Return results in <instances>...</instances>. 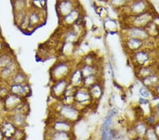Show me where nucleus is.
<instances>
[{"label":"nucleus","instance_id":"nucleus-1","mask_svg":"<svg viewBox=\"0 0 159 140\" xmlns=\"http://www.w3.org/2000/svg\"><path fill=\"white\" fill-rule=\"evenodd\" d=\"M52 108L50 112L55 117H51V119H63L74 124L83 118L84 111L74 105L65 104L58 101V103L52 104Z\"/></svg>","mask_w":159,"mask_h":140},{"label":"nucleus","instance_id":"nucleus-2","mask_svg":"<svg viewBox=\"0 0 159 140\" xmlns=\"http://www.w3.org/2000/svg\"><path fill=\"white\" fill-rule=\"evenodd\" d=\"M75 65L74 60L69 59H63L57 60L50 70V77L52 83L59 80L67 79L72 71L74 70Z\"/></svg>","mask_w":159,"mask_h":140},{"label":"nucleus","instance_id":"nucleus-3","mask_svg":"<svg viewBox=\"0 0 159 140\" xmlns=\"http://www.w3.org/2000/svg\"><path fill=\"white\" fill-rule=\"evenodd\" d=\"M155 15L153 10L136 16L120 18V25L121 29L129 27L146 28L153 21Z\"/></svg>","mask_w":159,"mask_h":140},{"label":"nucleus","instance_id":"nucleus-4","mask_svg":"<svg viewBox=\"0 0 159 140\" xmlns=\"http://www.w3.org/2000/svg\"><path fill=\"white\" fill-rule=\"evenodd\" d=\"M152 4L148 0H134L131 3L118 11L120 18L136 16L143 13L151 11Z\"/></svg>","mask_w":159,"mask_h":140},{"label":"nucleus","instance_id":"nucleus-5","mask_svg":"<svg viewBox=\"0 0 159 140\" xmlns=\"http://www.w3.org/2000/svg\"><path fill=\"white\" fill-rule=\"evenodd\" d=\"M128 55L131 65L134 69L153 65V56L152 50L149 47L143 48Z\"/></svg>","mask_w":159,"mask_h":140},{"label":"nucleus","instance_id":"nucleus-6","mask_svg":"<svg viewBox=\"0 0 159 140\" xmlns=\"http://www.w3.org/2000/svg\"><path fill=\"white\" fill-rule=\"evenodd\" d=\"M121 37V43L123 49L127 55L138 51L145 47H148L151 41H146L139 38H131V37Z\"/></svg>","mask_w":159,"mask_h":140},{"label":"nucleus","instance_id":"nucleus-7","mask_svg":"<svg viewBox=\"0 0 159 140\" xmlns=\"http://www.w3.org/2000/svg\"><path fill=\"white\" fill-rule=\"evenodd\" d=\"M84 16H85V11H84L83 7L79 4L68 14L59 19V21H60L61 27L69 28L76 24L81 19H84Z\"/></svg>","mask_w":159,"mask_h":140},{"label":"nucleus","instance_id":"nucleus-8","mask_svg":"<svg viewBox=\"0 0 159 140\" xmlns=\"http://www.w3.org/2000/svg\"><path fill=\"white\" fill-rule=\"evenodd\" d=\"M28 19H29V27L28 31L30 30H35L40 25L45 24L46 21L45 9H36L30 7L28 11Z\"/></svg>","mask_w":159,"mask_h":140},{"label":"nucleus","instance_id":"nucleus-9","mask_svg":"<svg viewBox=\"0 0 159 140\" xmlns=\"http://www.w3.org/2000/svg\"><path fill=\"white\" fill-rule=\"evenodd\" d=\"M120 36L131 37L139 38L146 41H151V36L148 34L145 28L129 27L121 29L120 30Z\"/></svg>","mask_w":159,"mask_h":140},{"label":"nucleus","instance_id":"nucleus-10","mask_svg":"<svg viewBox=\"0 0 159 140\" xmlns=\"http://www.w3.org/2000/svg\"><path fill=\"white\" fill-rule=\"evenodd\" d=\"M79 4V0H57L56 11L59 19L68 14Z\"/></svg>","mask_w":159,"mask_h":140},{"label":"nucleus","instance_id":"nucleus-11","mask_svg":"<svg viewBox=\"0 0 159 140\" xmlns=\"http://www.w3.org/2000/svg\"><path fill=\"white\" fill-rule=\"evenodd\" d=\"M69 85H70V83H69L68 78L52 83V85L50 87L51 96L56 100L61 101Z\"/></svg>","mask_w":159,"mask_h":140},{"label":"nucleus","instance_id":"nucleus-12","mask_svg":"<svg viewBox=\"0 0 159 140\" xmlns=\"http://www.w3.org/2000/svg\"><path fill=\"white\" fill-rule=\"evenodd\" d=\"M74 124L63 119H50L48 123V128L56 131L73 132Z\"/></svg>","mask_w":159,"mask_h":140},{"label":"nucleus","instance_id":"nucleus-13","mask_svg":"<svg viewBox=\"0 0 159 140\" xmlns=\"http://www.w3.org/2000/svg\"><path fill=\"white\" fill-rule=\"evenodd\" d=\"M24 98L20 97L19 96L14 95L10 93L8 96L5 98L2 103H3V107L5 111L8 112H11L16 109L18 106H19L23 102L25 101Z\"/></svg>","mask_w":159,"mask_h":140},{"label":"nucleus","instance_id":"nucleus-14","mask_svg":"<svg viewBox=\"0 0 159 140\" xmlns=\"http://www.w3.org/2000/svg\"><path fill=\"white\" fill-rule=\"evenodd\" d=\"M88 90L94 104L96 106V104H98L100 100L101 99L104 92L103 80L101 79L98 81V82H96L93 86H91V87H89Z\"/></svg>","mask_w":159,"mask_h":140},{"label":"nucleus","instance_id":"nucleus-15","mask_svg":"<svg viewBox=\"0 0 159 140\" xmlns=\"http://www.w3.org/2000/svg\"><path fill=\"white\" fill-rule=\"evenodd\" d=\"M9 91L10 93L14 95L19 96L22 98H26L31 93L30 87L29 85V83L27 84H11L9 85Z\"/></svg>","mask_w":159,"mask_h":140},{"label":"nucleus","instance_id":"nucleus-16","mask_svg":"<svg viewBox=\"0 0 159 140\" xmlns=\"http://www.w3.org/2000/svg\"><path fill=\"white\" fill-rule=\"evenodd\" d=\"M45 138L48 139H71L74 138V136L73 132L47 129L45 133Z\"/></svg>","mask_w":159,"mask_h":140},{"label":"nucleus","instance_id":"nucleus-17","mask_svg":"<svg viewBox=\"0 0 159 140\" xmlns=\"http://www.w3.org/2000/svg\"><path fill=\"white\" fill-rule=\"evenodd\" d=\"M69 83L73 87L78 88L82 87L83 85L84 76L81 72L80 69L76 67L71 73V75L68 77Z\"/></svg>","mask_w":159,"mask_h":140},{"label":"nucleus","instance_id":"nucleus-18","mask_svg":"<svg viewBox=\"0 0 159 140\" xmlns=\"http://www.w3.org/2000/svg\"><path fill=\"white\" fill-rule=\"evenodd\" d=\"M17 127L9 120L2 122L0 124V129L3 134L4 138L12 139L17 130Z\"/></svg>","mask_w":159,"mask_h":140},{"label":"nucleus","instance_id":"nucleus-19","mask_svg":"<svg viewBox=\"0 0 159 140\" xmlns=\"http://www.w3.org/2000/svg\"><path fill=\"white\" fill-rule=\"evenodd\" d=\"M26 114L15 112V113H11V114H10L9 117L7 118V120L11 121L17 128L23 129L25 124H26Z\"/></svg>","mask_w":159,"mask_h":140},{"label":"nucleus","instance_id":"nucleus-20","mask_svg":"<svg viewBox=\"0 0 159 140\" xmlns=\"http://www.w3.org/2000/svg\"><path fill=\"white\" fill-rule=\"evenodd\" d=\"M147 127V124L144 122L138 121L133 124L132 128H131V132H132L133 134H134L136 138L143 139Z\"/></svg>","mask_w":159,"mask_h":140},{"label":"nucleus","instance_id":"nucleus-21","mask_svg":"<svg viewBox=\"0 0 159 140\" xmlns=\"http://www.w3.org/2000/svg\"><path fill=\"white\" fill-rule=\"evenodd\" d=\"M133 1L134 0H107L106 2L115 11H119Z\"/></svg>","mask_w":159,"mask_h":140},{"label":"nucleus","instance_id":"nucleus-22","mask_svg":"<svg viewBox=\"0 0 159 140\" xmlns=\"http://www.w3.org/2000/svg\"><path fill=\"white\" fill-rule=\"evenodd\" d=\"M28 79L27 75L20 70H18L17 72L14 74V76H12L11 80L9 81L11 84H27L28 83Z\"/></svg>","mask_w":159,"mask_h":140},{"label":"nucleus","instance_id":"nucleus-23","mask_svg":"<svg viewBox=\"0 0 159 140\" xmlns=\"http://www.w3.org/2000/svg\"><path fill=\"white\" fill-rule=\"evenodd\" d=\"M13 12L28 9V0H11Z\"/></svg>","mask_w":159,"mask_h":140},{"label":"nucleus","instance_id":"nucleus-24","mask_svg":"<svg viewBox=\"0 0 159 140\" xmlns=\"http://www.w3.org/2000/svg\"><path fill=\"white\" fill-rule=\"evenodd\" d=\"M30 7L36 9H45L47 0H30Z\"/></svg>","mask_w":159,"mask_h":140},{"label":"nucleus","instance_id":"nucleus-25","mask_svg":"<svg viewBox=\"0 0 159 140\" xmlns=\"http://www.w3.org/2000/svg\"><path fill=\"white\" fill-rule=\"evenodd\" d=\"M157 135H156V133L153 129L152 126L148 127L147 129V131L145 132L144 137H143V139H157Z\"/></svg>","mask_w":159,"mask_h":140},{"label":"nucleus","instance_id":"nucleus-26","mask_svg":"<svg viewBox=\"0 0 159 140\" xmlns=\"http://www.w3.org/2000/svg\"><path fill=\"white\" fill-rule=\"evenodd\" d=\"M9 93V87H7L5 85L0 86V101H3Z\"/></svg>","mask_w":159,"mask_h":140},{"label":"nucleus","instance_id":"nucleus-27","mask_svg":"<svg viewBox=\"0 0 159 140\" xmlns=\"http://www.w3.org/2000/svg\"><path fill=\"white\" fill-rule=\"evenodd\" d=\"M139 93L143 98H148L150 96V90L144 86L139 89Z\"/></svg>","mask_w":159,"mask_h":140},{"label":"nucleus","instance_id":"nucleus-28","mask_svg":"<svg viewBox=\"0 0 159 140\" xmlns=\"http://www.w3.org/2000/svg\"><path fill=\"white\" fill-rule=\"evenodd\" d=\"M100 1H102V2H107V0H100Z\"/></svg>","mask_w":159,"mask_h":140}]
</instances>
